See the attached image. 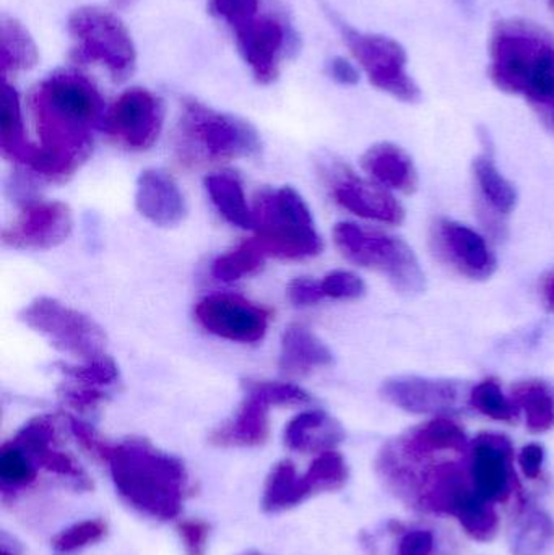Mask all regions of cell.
Returning a JSON list of instances; mask_svg holds the SVG:
<instances>
[{
  "label": "cell",
  "mask_w": 554,
  "mask_h": 555,
  "mask_svg": "<svg viewBox=\"0 0 554 555\" xmlns=\"http://www.w3.org/2000/svg\"><path fill=\"white\" fill-rule=\"evenodd\" d=\"M78 446L109 468L114 488L133 511L153 520H175L189 495V475L178 456L156 449L146 439L109 443L90 424L72 420Z\"/></svg>",
  "instance_id": "cell-1"
},
{
  "label": "cell",
  "mask_w": 554,
  "mask_h": 555,
  "mask_svg": "<svg viewBox=\"0 0 554 555\" xmlns=\"http://www.w3.org/2000/svg\"><path fill=\"white\" fill-rule=\"evenodd\" d=\"M244 64L259 85H272L299 49V35L279 0H262L228 23Z\"/></svg>",
  "instance_id": "cell-2"
},
{
  "label": "cell",
  "mask_w": 554,
  "mask_h": 555,
  "mask_svg": "<svg viewBox=\"0 0 554 555\" xmlns=\"http://www.w3.org/2000/svg\"><path fill=\"white\" fill-rule=\"evenodd\" d=\"M179 150L189 159L221 163L250 158L262 149L253 124L234 114L221 113L194 98L182 101L178 126Z\"/></svg>",
  "instance_id": "cell-3"
},
{
  "label": "cell",
  "mask_w": 554,
  "mask_h": 555,
  "mask_svg": "<svg viewBox=\"0 0 554 555\" xmlns=\"http://www.w3.org/2000/svg\"><path fill=\"white\" fill-rule=\"evenodd\" d=\"M332 237L348 262L383 273L397 293L405 297L425 293V272L418 257L402 237L350 221L335 224Z\"/></svg>",
  "instance_id": "cell-4"
},
{
  "label": "cell",
  "mask_w": 554,
  "mask_h": 555,
  "mask_svg": "<svg viewBox=\"0 0 554 555\" xmlns=\"http://www.w3.org/2000/svg\"><path fill=\"white\" fill-rule=\"evenodd\" d=\"M75 64L100 65L114 83H124L137 67V49L123 20L98 5L75 9L67 20Z\"/></svg>",
  "instance_id": "cell-5"
},
{
  "label": "cell",
  "mask_w": 554,
  "mask_h": 555,
  "mask_svg": "<svg viewBox=\"0 0 554 555\" xmlns=\"http://www.w3.org/2000/svg\"><path fill=\"white\" fill-rule=\"evenodd\" d=\"M322 9L332 25L340 33L351 57L374 88L402 103L412 104L420 101L422 90L407 70L409 55L397 39L377 33L360 31L345 22L331 7L322 3Z\"/></svg>",
  "instance_id": "cell-6"
},
{
  "label": "cell",
  "mask_w": 554,
  "mask_h": 555,
  "mask_svg": "<svg viewBox=\"0 0 554 555\" xmlns=\"http://www.w3.org/2000/svg\"><path fill=\"white\" fill-rule=\"evenodd\" d=\"M25 325L46 336L59 351L81 362L106 354L104 330L91 317L52 299L38 297L20 313Z\"/></svg>",
  "instance_id": "cell-7"
},
{
  "label": "cell",
  "mask_w": 554,
  "mask_h": 555,
  "mask_svg": "<svg viewBox=\"0 0 554 555\" xmlns=\"http://www.w3.org/2000/svg\"><path fill=\"white\" fill-rule=\"evenodd\" d=\"M165 124V103L149 88L124 91L104 114V132L116 145L145 152L158 142Z\"/></svg>",
  "instance_id": "cell-8"
},
{
  "label": "cell",
  "mask_w": 554,
  "mask_h": 555,
  "mask_svg": "<svg viewBox=\"0 0 554 555\" xmlns=\"http://www.w3.org/2000/svg\"><path fill=\"white\" fill-rule=\"evenodd\" d=\"M429 244L445 266L468 280H490L498 270V259L490 244L467 224L438 218L429 228Z\"/></svg>",
  "instance_id": "cell-9"
},
{
  "label": "cell",
  "mask_w": 554,
  "mask_h": 555,
  "mask_svg": "<svg viewBox=\"0 0 554 555\" xmlns=\"http://www.w3.org/2000/svg\"><path fill=\"white\" fill-rule=\"evenodd\" d=\"M195 319L218 338L253 345L266 336L270 312L241 296L211 294L198 300Z\"/></svg>",
  "instance_id": "cell-10"
},
{
  "label": "cell",
  "mask_w": 554,
  "mask_h": 555,
  "mask_svg": "<svg viewBox=\"0 0 554 555\" xmlns=\"http://www.w3.org/2000/svg\"><path fill=\"white\" fill-rule=\"evenodd\" d=\"M72 230L74 217L67 204L28 201L18 218L2 231V243L12 249L48 250L65 243Z\"/></svg>",
  "instance_id": "cell-11"
},
{
  "label": "cell",
  "mask_w": 554,
  "mask_h": 555,
  "mask_svg": "<svg viewBox=\"0 0 554 555\" xmlns=\"http://www.w3.org/2000/svg\"><path fill=\"white\" fill-rule=\"evenodd\" d=\"M462 393L461 382L422 375H396L379 388L386 403L415 416H448L461 403Z\"/></svg>",
  "instance_id": "cell-12"
},
{
  "label": "cell",
  "mask_w": 554,
  "mask_h": 555,
  "mask_svg": "<svg viewBox=\"0 0 554 555\" xmlns=\"http://www.w3.org/2000/svg\"><path fill=\"white\" fill-rule=\"evenodd\" d=\"M57 416H38L29 420L10 442L29 456L36 468L67 479L80 491H91L93 482L74 455L61 449Z\"/></svg>",
  "instance_id": "cell-13"
},
{
  "label": "cell",
  "mask_w": 554,
  "mask_h": 555,
  "mask_svg": "<svg viewBox=\"0 0 554 555\" xmlns=\"http://www.w3.org/2000/svg\"><path fill=\"white\" fill-rule=\"evenodd\" d=\"M513 456V443L503 434L481 433L472 442L468 476L481 498L507 502L514 486Z\"/></svg>",
  "instance_id": "cell-14"
},
{
  "label": "cell",
  "mask_w": 554,
  "mask_h": 555,
  "mask_svg": "<svg viewBox=\"0 0 554 555\" xmlns=\"http://www.w3.org/2000/svg\"><path fill=\"white\" fill-rule=\"evenodd\" d=\"M332 197L344 210L381 224L397 227L405 220L402 204L392 192L381 188L374 181L358 178L350 169L344 168L335 176Z\"/></svg>",
  "instance_id": "cell-15"
},
{
  "label": "cell",
  "mask_w": 554,
  "mask_h": 555,
  "mask_svg": "<svg viewBox=\"0 0 554 555\" xmlns=\"http://www.w3.org/2000/svg\"><path fill=\"white\" fill-rule=\"evenodd\" d=\"M137 211L159 228L178 227L188 217V204L181 189L168 172L146 169L139 176Z\"/></svg>",
  "instance_id": "cell-16"
},
{
  "label": "cell",
  "mask_w": 554,
  "mask_h": 555,
  "mask_svg": "<svg viewBox=\"0 0 554 555\" xmlns=\"http://www.w3.org/2000/svg\"><path fill=\"white\" fill-rule=\"evenodd\" d=\"M361 168L371 181L387 191L410 195L418 191L420 176L409 152L392 142L374 143L361 156Z\"/></svg>",
  "instance_id": "cell-17"
},
{
  "label": "cell",
  "mask_w": 554,
  "mask_h": 555,
  "mask_svg": "<svg viewBox=\"0 0 554 555\" xmlns=\"http://www.w3.org/2000/svg\"><path fill=\"white\" fill-rule=\"evenodd\" d=\"M270 408L260 398L244 393L233 420L211 433L210 443L223 449L263 446L270 437Z\"/></svg>",
  "instance_id": "cell-18"
},
{
  "label": "cell",
  "mask_w": 554,
  "mask_h": 555,
  "mask_svg": "<svg viewBox=\"0 0 554 555\" xmlns=\"http://www.w3.org/2000/svg\"><path fill=\"white\" fill-rule=\"evenodd\" d=\"M345 439V430L337 420L322 410H306L289 421L283 440L293 452L324 453L335 450Z\"/></svg>",
  "instance_id": "cell-19"
},
{
  "label": "cell",
  "mask_w": 554,
  "mask_h": 555,
  "mask_svg": "<svg viewBox=\"0 0 554 555\" xmlns=\"http://www.w3.org/2000/svg\"><path fill=\"white\" fill-rule=\"evenodd\" d=\"M334 364L328 346L311 330L292 325L282 336L280 371L288 377H302L315 369Z\"/></svg>",
  "instance_id": "cell-20"
},
{
  "label": "cell",
  "mask_w": 554,
  "mask_h": 555,
  "mask_svg": "<svg viewBox=\"0 0 554 555\" xmlns=\"http://www.w3.org/2000/svg\"><path fill=\"white\" fill-rule=\"evenodd\" d=\"M314 495L318 494L308 472L298 475L295 463L282 460L267 476L260 505L266 514H282L298 507Z\"/></svg>",
  "instance_id": "cell-21"
},
{
  "label": "cell",
  "mask_w": 554,
  "mask_h": 555,
  "mask_svg": "<svg viewBox=\"0 0 554 555\" xmlns=\"http://www.w3.org/2000/svg\"><path fill=\"white\" fill-rule=\"evenodd\" d=\"M400 437L410 449L423 455L464 453L468 449V437L464 427L448 416L431 417Z\"/></svg>",
  "instance_id": "cell-22"
},
{
  "label": "cell",
  "mask_w": 554,
  "mask_h": 555,
  "mask_svg": "<svg viewBox=\"0 0 554 555\" xmlns=\"http://www.w3.org/2000/svg\"><path fill=\"white\" fill-rule=\"evenodd\" d=\"M527 62L520 96L554 113V41L540 33Z\"/></svg>",
  "instance_id": "cell-23"
},
{
  "label": "cell",
  "mask_w": 554,
  "mask_h": 555,
  "mask_svg": "<svg viewBox=\"0 0 554 555\" xmlns=\"http://www.w3.org/2000/svg\"><path fill=\"white\" fill-rule=\"evenodd\" d=\"M449 515L455 517L464 533L478 543H490L500 531V517L493 502L481 498L472 485L455 498Z\"/></svg>",
  "instance_id": "cell-24"
},
{
  "label": "cell",
  "mask_w": 554,
  "mask_h": 555,
  "mask_svg": "<svg viewBox=\"0 0 554 555\" xmlns=\"http://www.w3.org/2000/svg\"><path fill=\"white\" fill-rule=\"evenodd\" d=\"M472 175L478 195L493 215L504 218L516 210L519 202L516 185L500 171L490 153H484L474 159Z\"/></svg>",
  "instance_id": "cell-25"
},
{
  "label": "cell",
  "mask_w": 554,
  "mask_h": 555,
  "mask_svg": "<svg viewBox=\"0 0 554 555\" xmlns=\"http://www.w3.org/2000/svg\"><path fill=\"white\" fill-rule=\"evenodd\" d=\"M205 189L218 214L241 230H254V211L247 204L243 184L231 172H215L205 178Z\"/></svg>",
  "instance_id": "cell-26"
},
{
  "label": "cell",
  "mask_w": 554,
  "mask_h": 555,
  "mask_svg": "<svg viewBox=\"0 0 554 555\" xmlns=\"http://www.w3.org/2000/svg\"><path fill=\"white\" fill-rule=\"evenodd\" d=\"M513 401L526 417L530 434H545L554 427V391L539 378L519 382L513 387Z\"/></svg>",
  "instance_id": "cell-27"
},
{
  "label": "cell",
  "mask_w": 554,
  "mask_h": 555,
  "mask_svg": "<svg viewBox=\"0 0 554 555\" xmlns=\"http://www.w3.org/2000/svg\"><path fill=\"white\" fill-rule=\"evenodd\" d=\"M25 135V122H23L22 103L18 93L12 85H3L2 109H0V149L3 158L22 165L31 149Z\"/></svg>",
  "instance_id": "cell-28"
},
{
  "label": "cell",
  "mask_w": 554,
  "mask_h": 555,
  "mask_svg": "<svg viewBox=\"0 0 554 555\" xmlns=\"http://www.w3.org/2000/svg\"><path fill=\"white\" fill-rule=\"evenodd\" d=\"M554 538V524L542 508H529L517 518L511 531L510 547L513 555H543Z\"/></svg>",
  "instance_id": "cell-29"
},
{
  "label": "cell",
  "mask_w": 554,
  "mask_h": 555,
  "mask_svg": "<svg viewBox=\"0 0 554 555\" xmlns=\"http://www.w3.org/2000/svg\"><path fill=\"white\" fill-rule=\"evenodd\" d=\"M3 75L31 70L39 62L38 46L28 29L12 16L2 18Z\"/></svg>",
  "instance_id": "cell-30"
},
{
  "label": "cell",
  "mask_w": 554,
  "mask_h": 555,
  "mask_svg": "<svg viewBox=\"0 0 554 555\" xmlns=\"http://www.w3.org/2000/svg\"><path fill=\"white\" fill-rule=\"evenodd\" d=\"M266 254L262 253L256 241L249 240L237 246L236 249L223 254L211 266V275L223 283L254 276L266 266Z\"/></svg>",
  "instance_id": "cell-31"
},
{
  "label": "cell",
  "mask_w": 554,
  "mask_h": 555,
  "mask_svg": "<svg viewBox=\"0 0 554 555\" xmlns=\"http://www.w3.org/2000/svg\"><path fill=\"white\" fill-rule=\"evenodd\" d=\"M468 401L478 413L500 423H514L519 417V408L513 398L504 393L500 382L494 378H485L475 385L468 395Z\"/></svg>",
  "instance_id": "cell-32"
},
{
  "label": "cell",
  "mask_w": 554,
  "mask_h": 555,
  "mask_svg": "<svg viewBox=\"0 0 554 555\" xmlns=\"http://www.w3.org/2000/svg\"><path fill=\"white\" fill-rule=\"evenodd\" d=\"M39 469L29 456L13 442L3 443L0 450V481H2V495L9 491H22L35 485Z\"/></svg>",
  "instance_id": "cell-33"
},
{
  "label": "cell",
  "mask_w": 554,
  "mask_h": 555,
  "mask_svg": "<svg viewBox=\"0 0 554 555\" xmlns=\"http://www.w3.org/2000/svg\"><path fill=\"white\" fill-rule=\"evenodd\" d=\"M244 393L254 395L272 408H295L312 403V397L299 385L288 382L244 380Z\"/></svg>",
  "instance_id": "cell-34"
},
{
  "label": "cell",
  "mask_w": 554,
  "mask_h": 555,
  "mask_svg": "<svg viewBox=\"0 0 554 555\" xmlns=\"http://www.w3.org/2000/svg\"><path fill=\"white\" fill-rule=\"evenodd\" d=\"M308 475L311 476L319 495L344 489L350 479V468L342 453L337 450H328V452L319 453L318 459L309 466Z\"/></svg>",
  "instance_id": "cell-35"
},
{
  "label": "cell",
  "mask_w": 554,
  "mask_h": 555,
  "mask_svg": "<svg viewBox=\"0 0 554 555\" xmlns=\"http://www.w3.org/2000/svg\"><path fill=\"white\" fill-rule=\"evenodd\" d=\"M59 371L75 384L106 388V390L119 380V367L107 354L93 361L81 362L80 365L59 364Z\"/></svg>",
  "instance_id": "cell-36"
},
{
  "label": "cell",
  "mask_w": 554,
  "mask_h": 555,
  "mask_svg": "<svg viewBox=\"0 0 554 555\" xmlns=\"http://www.w3.org/2000/svg\"><path fill=\"white\" fill-rule=\"evenodd\" d=\"M107 524L103 518L78 521L65 528L51 540L52 550L61 554L77 553L85 547L93 546L106 538Z\"/></svg>",
  "instance_id": "cell-37"
},
{
  "label": "cell",
  "mask_w": 554,
  "mask_h": 555,
  "mask_svg": "<svg viewBox=\"0 0 554 555\" xmlns=\"http://www.w3.org/2000/svg\"><path fill=\"white\" fill-rule=\"evenodd\" d=\"M322 293L328 299L357 300L366 294V283L357 273L335 270L321 280Z\"/></svg>",
  "instance_id": "cell-38"
},
{
  "label": "cell",
  "mask_w": 554,
  "mask_h": 555,
  "mask_svg": "<svg viewBox=\"0 0 554 555\" xmlns=\"http://www.w3.org/2000/svg\"><path fill=\"white\" fill-rule=\"evenodd\" d=\"M59 395L68 406L80 411V413H88V411L101 406L111 393L106 388L88 387V385L68 382V384L62 385Z\"/></svg>",
  "instance_id": "cell-39"
},
{
  "label": "cell",
  "mask_w": 554,
  "mask_h": 555,
  "mask_svg": "<svg viewBox=\"0 0 554 555\" xmlns=\"http://www.w3.org/2000/svg\"><path fill=\"white\" fill-rule=\"evenodd\" d=\"M185 555H207L211 527L201 518L181 520L176 527Z\"/></svg>",
  "instance_id": "cell-40"
},
{
  "label": "cell",
  "mask_w": 554,
  "mask_h": 555,
  "mask_svg": "<svg viewBox=\"0 0 554 555\" xmlns=\"http://www.w3.org/2000/svg\"><path fill=\"white\" fill-rule=\"evenodd\" d=\"M286 293H288L289 302L296 307L315 306L324 299L321 281L314 280V278H295L289 281Z\"/></svg>",
  "instance_id": "cell-41"
},
{
  "label": "cell",
  "mask_w": 554,
  "mask_h": 555,
  "mask_svg": "<svg viewBox=\"0 0 554 555\" xmlns=\"http://www.w3.org/2000/svg\"><path fill=\"white\" fill-rule=\"evenodd\" d=\"M435 550V534L428 530L407 531L397 544V555H433Z\"/></svg>",
  "instance_id": "cell-42"
},
{
  "label": "cell",
  "mask_w": 554,
  "mask_h": 555,
  "mask_svg": "<svg viewBox=\"0 0 554 555\" xmlns=\"http://www.w3.org/2000/svg\"><path fill=\"white\" fill-rule=\"evenodd\" d=\"M517 462H519L523 475L530 479V481H536L542 475L543 463H545V449H543L542 443H527L520 450Z\"/></svg>",
  "instance_id": "cell-43"
},
{
  "label": "cell",
  "mask_w": 554,
  "mask_h": 555,
  "mask_svg": "<svg viewBox=\"0 0 554 555\" xmlns=\"http://www.w3.org/2000/svg\"><path fill=\"white\" fill-rule=\"evenodd\" d=\"M327 75L338 85L353 87L360 81V68L345 57H334L328 61Z\"/></svg>",
  "instance_id": "cell-44"
},
{
  "label": "cell",
  "mask_w": 554,
  "mask_h": 555,
  "mask_svg": "<svg viewBox=\"0 0 554 555\" xmlns=\"http://www.w3.org/2000/svg\"><path fill=\"white\" fill-rule=\"evenodd\" d=\"M539 293L543 309L554 315V269L546 272L540 280Z\"/></svg>",
  "instance_id": "cell-45"
},
{
  "label": "cell",
  "mask_w": 554,
  "mask_h": 555,
  "mask_svg": "<svg viewBox=\"0 0 554 555\" xmlns=\"http://www.w3.org/2000/svg\"><path fill=\"white\" fill-rule=\"evenodd\" d=\"M137 2H139V0H111V3H113L114 9L119 10L129 9V7H132L133 3Z\"/></svg>",
  "instance_id": "cell-46"
},
{
  "label": "cell",
  "mask_w": 554,
  "mask_h": 555,
  "mask_svg": "<svg viewBox=\"0 0 554 555\" xmlns=\"http://www.w3.org/2000/svg\"><path fill=\"white\" fill-rule=\"evenodd\" d=\"M2 555H16L13 551H10L9 547H7L5 541H2Z\"/></svg>",
  "instance_id": "cell-47"
},
{
  "label": "cell",
  "mask_w": 554,
  "mask_h": 555,
  "mask_svg": "<svg viewBox=\"0 0 554 555\" xmlns=\"http://www.w3.org/2000/svg\"><path fill=\"white\" fill-rule=\"evenodd\" d=\"M459 2H461V5L464 7V9H471L474 0H459Z\"/></svg>",
  "instance_id": "cell-48"
},
{
  "label": "cell",
  "mask_w": 554,
  "mask_h": 555,
  "mask_svg": "<svg viewBox=\"0 0 554 555\" xmlns=\"http://www.w3.org/2000/svg\"><path fill=\"white\" fill-rule=\"evenodd\" d=\"M243 555H266V554L257 553V551H249V553H246V554H243Z\"/></svg>",
  "instance_id": "cell-49"
},
{
  "label": "cell",
  "mask_w": 554,
  "mask_h": 555,
  "mask_svg": "<svg viewBox=\"0 0 554 555\" xmlns=\"http://www.w3.org/2000/svg\"><path fill=\"white\" fill-rule=\"evenodd\" d=\"M552 117H553V122H554V113H553V116H552Z\"/></svg>",
  "instance_id": "cell-50"
}]
</instances>
